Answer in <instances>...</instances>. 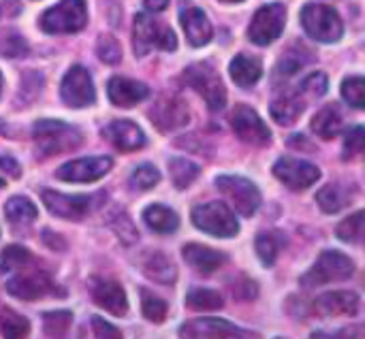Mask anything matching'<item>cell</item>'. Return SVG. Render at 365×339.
<instances>
[{
    "label": "cell",
    "instance_id": "obj_1",
    "mask_svg": "<svg viewBox=\"0 0 365 339\" xmlns=\"http://www.w3.org/2000/svg\"><path fill=\"white\" fill-rule=\"evenodd\" d=\"M34 141H36V152L41 156H53V154H64L81 145L83 137L81 132L66 124V122H56V120H41L34 124Z\"/></svg>",
    "mask_w": 365,
    "mask_h": 339
},
{
    "label": "cell",
    "instance_id": "obj_2",
    "mask_svg": "<svg viewBox=\"0 0 365 339\" xmlns=\"http://www.w3.org/2000/svg\"><path fill=\"white\" fill-rule=\"evenodd\" d=\"M302 26L308 36L319 43H336L344 34V24L338 11L327 4H306L302 9Z\"/></svg>",
    "mask_w": 365,
    "mask_h": 339
},
{
    "label": "cell",
    "instance_id": "obj_3",
    "mask_svg": "<svg viewBox=\"0 0 365 339\" xmlns=\"http://www.w3.org/2000/svg\"><path fill=\"white\" fill-rule=\"evenodd\" d=\"M353 273H355V263L346 254H342L338 250H325V252H321L317 263L310 267V271L302 276V286L317 288V286H323L329 282L349 280Z\"/></svg>",
    "mask_w": 365,
    "mask_h": 339
},
{
    "label": "cell",
    "instance_id": "obj_4",
    "mask_svg": "<svg viewBox=\"0 0 365 339\" xmlns=\"http://www.w3.org/2000/svg\"><path fill=\"white\" fill-rule=\"evenodd\" d=\"M133 45L137 58H143L150 53V49H165L173 51L178 47V36L169 26L158 24L145 13H139L135 17V30H133Z\"/></svg>",
    "mask_w": 365,
    "mask_h": 339
},
{
    "label": "cell",
    "instance_id": "obj_5",
    "mask_svg": "<svg viewBox=\"0 0 365 339\" xmlns=\"http://www.w3.org/2000/svg\"><path fill=\"white\" fill-rule=\"evenodd\" d=\"M88 21L86 0H60L41 17V28L47 34H73Z\"/></svg>",
    "mask_w": 365,
    "mask_h": 339
},
{
    "label": "cell",
    "instance_id": "obj_6",
    "mask_svg": "<svg viewBox=\"0 0 365 339\" xmlns=\"http://www.w3.org/2000/svg\"><path fill=\"white\" fill-rule=\"evenodd\" d=\"M192 218V224L207 233V235H214V237H235L240 233V224L233 216V212L229 209V205L225 203H203V205H197L190 214Z\"/></svg>",
    "mask_w": 365,
    "mask_h": 339
},
{
    "label": "cell",
    "instance_id": "obj_7",
    "mask_svg": "<svg viewBox=\"0 0 365 339\" xmlns=\"http://www.w3.org/2000/svg\"><path fill=\"white\" fill-rule=\"evenodd\" d=\"M184 79H186V83L192 90H197L205 98V103L210 105V109L220 111L227 105L225 83H222V79L218 77V73L207 62H197V64L188 66L184 71Z\"/></svg>",
    "mask_w": 365,
    "mask_h": 339
},
{
    "label": "cell",
    "instance_id": "obj_8",
    "mask_svg": "<svg viewBox=\"0 0 365 339\" xmlns=\"http://www.w3.org/2000/svg\"><path fill=\"white\" fill-rule=\"evenodd\" d=\"M6 293L21 301H36L45 297H64V291L45 271H26L6 280Z\"/></svg>",
    "mask_w": 365,
    "mask_h": 339
},
{
    "label": "cell",
    "instance_id": "obj_9",
    "mask_svg": "<svg viewBox=\"0 0 365 339\" xmlns=\"http://www.w3.org/2000/svg\"><path fill=\"white\" fill-rule=\"evenodd\" d=\"M287 24V9L280 2H269L261 6L248 28V38L255 45H272L276 38H280Z\"/></svg>",
    "mask_w": 365,
    "mask_h": 339
},
{
    "label": "cell",
    "instance_id": "obj_10",
    "mask_svg": "<svg viewBox=\"0 0 365 339\" xmlns=\"http://www.w3.org/2000/svg\"><path fill=\"white\" fill-rule=\"evenodd\" d=\"M216 188L233 203V207L250 218L257 214V209L261 207V192L259 188L246 179V177H240V175H220L216 179Z\"/></svg>",
    "mask_w": 365,
    "mask_h": 339
},
{
    "label": "cell",
    "instance_id": "obj_11",
    "mask_svg": "<svg viewBox=\"0 0 365 339\" xmlns=\"http://www.w3.org/2000/svg\"><path fill=\"white\" fill-rule=\"evenodd\" d=\"M180 339H259L222 318H195L180 327Z\"/></svg>",
    "mask_w": 365,
    "mask_h": 339
},
{
    "label": "cell",
    "instance_id": "obj_12",
    "mask_svg": "<svg viewBox=\"0 0 365 339\" xmlns=\"http://www.w3.org/2000/svg\"><path fill=\"white\" fill-rule=\"evenodd\" d=\"M113 167V160L109 156H92V158H77L66 165H62L56 171V177L71 184H88L101 179L109 169Z\"/></svg>",
    "mask_w": 365,
    "mask_h": 339
},
{
    "label": "cell",
    "instance_id": "obj_13",
    "mask_svg": "<svg viewBox=\"0 0 365 339\" xmlns=\"http://www.w3.org/2000/svg\"><path fill=\"white\" fill-rule=\"evenodd\" d=\"M274 175H276V179H280L291 190H306L321 177V171L312 162L284 156V158L276 160Z\"/></svg>",
    "mask_w": 365,
    "mask_h": 339
},
{
    "label": "cell",
    "instance_id": "obj_14",
    "mask_svg": "<svg viewBox=\"0 0 365 339\" xmlns=\"http://www.w3.org/2000/svg\"><path fill=\"white\" fill-rule=\"evenodd\" d=\"M231 126L235 130V135L250 145H267L272 139L269 128L265 126V122L259 118V113L252 107L246 105H237L231 113Z\"/></svg>",
    "mask_w": 365,
    "mask_h": 339
},
{
    "label": "cell",
    "instance_id": "obj_15",
    "mask_svg": "<svg viewBox=\"0 0 365 339\" xmlns=\"http://www.w3.org/2000/svg\"><path fill=\"white\" fill-rule=\"evenodd\" d=\"M60 96L68 107H88L94 103V83L83 66H73L62 79Z\"/></svg>",
    "mask_w": 365,
    "mask_h": 339
},
{
    "label": "cell",
    "instance_id": "obj_16",
    "mask_svg": "<svg viewBox=\"0 0 365 339\" xmlns=\"http://www.w3.org/2000/svg\"><path fill=\"white\" fill-rule=\"evenodd\" d=\"M41 199H43L45 207L49 209V214H53L58 218H66V220H81L92 207V197H88V194L71 197V194H62V192L47 188L41 192Z\"/></svg>",
    "mask_w": 365,
    "mask_h": 339
},
{
    "label": "cell",
    "instance_id": "obj_17",
    "mask_svg": "<svg viewBox=\"0 0 365 339\" xmlns=\"http://www.w3.org/2000/svg\"><path fill=\"white\" fill-rule=\"evenodd\" d=\"M90 295L94 299V303L103 310H107L113 316H124L128 312V301H126V293L124 288L113 282V280H101L94 278L90 282Z\"/></svg>",
    "mask_w": 365,
    "mask_h": 339
},
{
    "label": "cell",
    "instance_id": "obj_18",
    "mask_svg": "<svg viewBox=\"0 0 365 339\" xmlns=\"http://www.w3.org/2000/svg\"><path fill=\"white\" fill-rule=\"evenodd\" d=\"M150 118H152V122H154V126H156L158 130L169 132V130H175V128L188 124L190 113H188V107H186L184 100L171 96V98L158 100V103L154 105Z\"/></svg>",
    "mask_w": 365,
    "mask_h": 339
},
{
    "label": "cell",
    "instance_id": "obj_19",
    "mask_svg": "<svg viewBox=\"0 0 365 339\" xmlns=\"http://www.w3.org/2000/svg\"><path fill=\"white\" fill-rule=\"evenodd\" d=\"M319 316H355L359 312V295L353 291H334L321 295L312 303Z\"/></svg>",
    "mask_w": 365,
    "mask_h": 339
},
{
    "label": "cell",
    "instance_id": "obj_20",
    "mask_svg": "<svg viewBox=\"0 0 365 339\" xmlns=\"http://www.w3.org/2000/svg\"><path fill=\"white\" fill-rule=\"evenodd\" d=\"M103 137L111 145H115L120 152H135V150L143 147V143H145L143 130L130 120H115V122L107 124L103 128Z\"/></svg>",
    "mask_w": 365,
    "mask_h": 339
},
{
    "label": "cell",
    "instance_id": "obj_21",
    "mask_svg": "<svg viewBox=\"0 0 365 339\" xmlns=\"http://www.w3.org/2000/svg\"><path fill=\"white\" fill-rule=\"evenodd\" d=\"M150 88L141 81L126 79V77H111L107 83V96L115 107H135L137 103L145 100Z\"/></svg>",
    "mask_w": 365,
    "mask_h": 339
},
{
    "label": "cell",
    "instance_id": "obj_22",
    "mask_svg": "<svg viewBox=\"0 0 365 339\" xmlns=\"http://www.w3.org/2000/svg\"><path fill=\"white\" fill-rule=\"evenodd\" d=\"M180 21H182V28L186 32V38L192 47H203L212 41L214 36V28H212V21L207 19V15L197 9V6H188L182 11L180 15Z\"/></svg>",
    "mask_w": 365,
    "mask_h": 339
},
{
    "label": "cell",
    "instance_id": "obj_23",
    "mask_svg": "<svg viewBox=\"0 0 365 339\" xmlns=\"http://www.w3.org/2000/svg\"><path fill=\"white\" fill-rule=\"evenodd\" d=\"M182 256L184 261L201 276H210L214 271H218L225 263H227V256L218 250H212V248H205V246H199V244H188L184 246L182 250Z\"/></svg>",
    "mask_w": 365,
    "mask_h": 339
},
{
    "label": "cell",
    "instance_id": "obj_24",
    "mask_svg": "<svg viewBox=\"0 0 365 339\" xmlns=\"http://www.w3.org/2000/svg\"><path fill=\"white\" fill-rule=\"evenodd\" d=\"M304 109H306L304 98H302L297 92H287V94H280L278 98L272 100L269 113H272V118H274L278 124L291 126L293 122L299 120V115L304 113Z\"/></svg>",
    "mask_w": 365,
    "mask_h": 339
},
{
    "label": "cell",
    "instance_id": "obj_25",
    "mask_svg": "<svg viewBox=\"0 0 365 339\" xmlns=\"http://www.w3.org/2000/svg\"><path fill=\"white\" fill-rule=\"evenodd\" d=\"M141 269H143V273L150 280H154L158 284H173L178 280V267L163 252H150V254H145V259L141 263Z\"/></svg>",
    "mask_w": 365,
    "mask_h": 339
},
{
    "label": "cell",
    "instance_id": "obj_26",
    "mask_svg": "<svg viewBox=\"0 0 365 339\" xmlns=\"http://www.w3.org/2000/svg\"><path fill=\"white\" fill-rule=\"evenodd\" d=\"M229 73H231V79L242 85V88H252L261 77H263V64L252 58V56H235L231 66H229Z\"/></svg>",
    "mask_w": 365,
    "mask_h": 339
},
{
    "label": "cell",
    "instance_id": "obj_27",
    "mask_svg": "<svg viewBox=\"0 0 365 339\" xmlns=\"http://www.w3.org/2000/svg\"><path fill=\"white\" fill-rule=\"evenodd\" d=\"M353 199H355V192H351L349 186H344V184H329L317 192V203L325 214L342 212Z\"/></svg>",
    "mask_w": 365,
    "mask_h": 339
},
{
    "label": "cell",
    "instance_id": "obj_28",
    "mask_svg": "<svg viewBox=\"0 0 365 339\" xmlns=\"http://www.w3.org/2000/svg\"><path fill=\"white\" fill-rule=\"evenodd\" d=\"M342 111L338 105H327L323 107L314 118H312V130L321 139H336L342 132Z\"/></svg>",
    "mask_w": 365,
    "mask_h": 339
},
{
    "label": "cell",
    "instance_id": "obj_29",
    "mask_svg": "<svg viewBox=\"0 0 365 339\" xmlns=\"http://www.w3.org/2000/svg\"><path fill=\"white\" fill-rule=\"evenodd\" d=\"M4 216H6V220L13 226H28V224H32L36 220L38 209H36V205L30 199H26V197H13L4 205Z\"/></svg>",
    "mask_w": 365,
    "mask_h": 339
},
{
    "label": "cell",
    "instance_id": "obj_30",
    "mask_svg": "<svg viewBox=\"0 0 365 339\" xmlns=\"http://www.w3.org/2000/svg\"><path fill=\"white\" fill-rule=\"evenodd\" d=\"M143 220L156 233H173L180 226L178 214L171 207H167V205H150L143 212Z\"/></svg>",
    "mask_w": 365,
    "mask_h": 339
},
{
    "label": "cell",
    "instance_id": "obj_31",
    "mask_svg": "<svg viewBox=\"0 0 365 339\" xmlns=\"http://www.w3.org/2000/svg\"><path fill=\"white\" fill-rule=\"evenodd\" d=\"M30 333V323L11 308L0 310V335L2 339H26Z\"/></svg>",
    "mask_w": 365,
    "mask_h": 339
},
{
    "label": "cell",
    "instance_id": "obj_32",
    "mask_svg": "<svg viewBox=\"0 0 365 339\" xmlns=\"http://www.w3.org/2000/svg\"><path fill=\"white\" fill-rule=\"evenodd\" d=\"M169 171H171V177H173V184L178 190H186L199 177V167L188 158H171Z\"/></svg>",
    "mask_w": 365,
    "mask_h": 339
},
{
    "label": "cell",
    "instance_id": "obj_33",
    "mask_svg": "<svg viewBox=\"0 0 365 339\" xmlns=\"http://www.w3.org/2000/svg\"><path fill=\"white\" fill-rule=\"evenodd\" d=\"M186 306L190 310H199V312H212V310H220L225 306L222 295H218L216 291L210 288H195L186 295Z\"/></svg>",
    "mask_w": 365,
    "mask_h": 339
},
{
    "label": "cell",
    "instance_id": "obj_34",
    "mask_svg": "<svg viewBox=\"0 0 365 339\" xmlns=\"http://www.w3.org/2000/svg\"><path fill=\"white\" fill-rule=\"evenodd\" d=\"M43 325H45V333L51 339H62L71 325H73V314L66 310H58V312H47L43 314Z\"/></svg>",
    "mask_w": 365,
    "mask_h": 339
},
{
    "label": "cell",
    "instance_id": "obj_35",
    "mask_svg": "<svg viewBox=\"0 0 365 339\" xmlns=\"http://www.w3.org/2000/svg\"><path fill=\"white\" fill-rule=\"evenodd\" d=\"M282 237L278 233H261L257 237V254L265 267H272L278 259V252L282 248Z\"/></svg>",
    "mask_w": 365,
    "mask_h": 339
},
{
    "label": "cell",
    "instance_id": "obj_36",
    "mask_svg": "<svg viewBox=\"0 0 365 339\" xmlns=\"http://www.w3.org/2000/svg\"><path fill=\"white\" fill-rule=\"evenodd\" d=\"M32 263H34V256L26 248H21V246H9L2 252L0 267H2V271H19V269L30 267Z\"/></svg>",
    "mask_w": 365,
    "mask_h": 339
},
{
    "label": "cell",
    "instance_id": "obj_37",
    "mask_svg": "<svg viewBox=\"0 0 365 339\" xmlns=\"http://www.w3.org/2000/svg\"><path fill=\"white\" fill-rule=\"evenodd\" d=\"M26 53H28V45L15 30H0V56L2 58H19Z\"/></svg>",
    "mask_w": 365,
    "mask_h": 339
},
{
    "label": "cell",
    "instance_id": "obj_38",
    "mask_svg": "<svg viewBox=\"0 0 365 339\" xmlns=\"http://www.w3.org/2000/svg\"><path fill=\"white\" fill-rule=\"evenodd\" d=\"M364 212H355L353 216H349L344 222H340L338 226V237L342 241H349V244H357L361 241L364 237Z\"/></svg>",
    "mask_w": 365,
    "mask_h": 339
},
{
    "label": "cell",
    "instance_id": "obj_39",
    "mask_svg": "<svg viewBox=\"0 0 365 339\" xmlns=\"http://www.w3.org/2000/svg\"><path fill=\"white\" fill-rule=\"evenodd\" d=\"M167 303L158 297H154L152 293L143 291L141 293V314L150 320V323H163L167 318Z\"/></svg>",
    "mask_w": 365,
    "mask_h": 339
},
{
    "label": "cell",
    "instance_id": "obj_40",
    "mask_svg": "<svg viewBox=\"0 0 365 339\" xmlns=\"http://www.w3.org/2000/svg\"><path fill=\"white\" fill-rule=\"evenodd\" d=\"M342 96L344 100L355 107V109H364L365 107V81L364 77H349L342 81Z\"/></svg>",
    "mask_w": 365,
    "mask_h": 339
},
{
    "label": "cell",
    "instance_id": "obj_41",
    "mask_svg": "<svg viewBox=\"0 0 365 339\" xmlns=\"http://www.w3.org/2000/svg\"><path fill=\"white\" fill-rule=\"evenodd\" d=\"M160 173L154 165H139L130 175V186L137 190H150L158 184Z\"/></svg>",
    "mask_w": 365,
    "mask_h": 339
},
{
    "label": "cell",
    "instance_id": "obj_42",
    "mask_svg": "<svg viewBox=\"0 0 365 339\" xmlns=\"http://www.w3.org/2000/svg\"><path fill=\"white\" fill-rule=\"evenodd\" d=\"M96 51H98L101 60H103V62H107V64H118V62L122 60L120 43H118L113 36H109V34H103V36L98 38Z\"/></svg>",
    "mask_w": 365,
    "mask_h": 339
},
{
    "label": "cell",
    "instance_id": "obj_43",
    "mask_svg": "<svg viewBox=\"0 0 365 339\" xmlns=\"http://www.w3.org/2000/svg\"><path fill=\"white\" fill-rule=\"evenodd\" d=\"M231 291H233L235 299H240V301H252V299H257V295H259V286H257L250 278H246V276H240V278L231 284Z\"/></svg>",
    "mask_w": 365,
    "mask_h": 339
},
{
    "label": "cell",
    "instance_id": "obj_44",
    "mask_svg": "<svg viewBox=\"0 0 365 339\" xmlns=\"http://www.w3.org/2000/svg\"><path fill=\"white\" fill-rule=\"evenodd\" d=\"M327 85H329V81H327L325 73H312L302 81V92H308L310 96L319 98L327 92Z\"/></svg>",
    "mask_w": 365,
    "mask_h": 339
},
{
    "label": "cell",
    "instance_id": "obj_45",
    "mask_svg": "<svg viewBox=\"0 0 365 339\" xmlns=\"http://www.w3.org/2000/svg\"><path fill=\"white\" fill-rule=\"evenodd\" d=\"M111 226H113V231L118 233V237H120L126 246L135 244V239H137V231H135V226H133V222H130V218H128V216L118 214V216L113 218Z\"/></svg>",
    "mask_w": 365,
    "mask_h": 339
},
{
    "label": "cell",
    "instance_id": "obj_46",
    "mask_svg": "<svg viewBox=\"0 0 365 339\" xmlns=\"http://www.w3.org/2000/svg\"><path fill=\"white\" fill-rule=\"evenodd\" d=\"M364 145H365L364 126H355V128H351V130H349V135H346V143H344V156H346V158H353V156L361 154V152H364Z\"/></svg>",
    "mask_w": 365,
    "mask_h": 339
},
{
    "label": "cell",
    "instance_id": "obj_47",
    "mask_svg": "<svg viewBox=\"0 0 365 339\" xmlns=\"http://www.w3.org/2000/svg\"><path fill=\"white\" fill-rule=\"evenodd\" d=\"M90 323H92V331H94L96 339H124L120 329H115L113 325H109L107 320H103L98 316H92Z\"/></svg>",
    "mask_w": 365,
    "mask_h": 339
},
{
    "label": "cell",
    "instance_id": "obj_48",
    "mask_svg": "<svg viewBox=\"0 0 365 339\" xmlns=\"http://www.w3.org/2000/svg\"><path fill=\"white\" fill-rule=\"evenodd\" d=\"M310 339H364V329L359 325L355 327H344L336 333H325V331H317L312 333Z\"/></svg>",
    "mask_w": 365,
    "mask_h": 339
},
{
    "label": "cell",
    "instance_id": "obj_49",
    "mask_svg": "<svg viewBox=\"0 0 365 339\" xmlns=\"http://www.w3.org/2000/svg\"><path fill=\"white\" fill-rule=\"evenodd\" d=\"M304 64H306V62L299 58V53H287V56L278 62L276 73L282 75V77H291V75H295Z\"/></svg>",
    "mask_w": 365,
    "mask_h": 339
},
{
    "label": "cell",
    "instance_id": "obj_50",
    "mask_svg": "<svg viewBox=\"0 0 365 339\" xmlns=\"http://www.w3.org/2000/svg\"><path fill=\"white\" fill-rule=\"evenodd\" d=\"M43 241H45L51 250H66V241H64L60 235L51 233V231H43Z\"/></svg>",
    "mask_w": 365,
    "mask_h": 339
},
{
    "label": "cell",
    "instance_id": "obj_51",
    "mask_svg": "<svg viewBox=\"0 0 365 339\" xmlns=\"http://www.w3.org/2000/svg\"><path fill=\"white\" fill-rule=\"evenodd\" d=\"M0 169L6 171L11 177H19V173H21L19 165H17L15 158H11V156H0Z\"/></svg>",
    "mask_w": 365,
    "mask_h": 339
},
{
    "label": "cell",
    "instance_id": "obj_52",
    "mask_svg": "<svg viewBox=\"0 0 365 339\" xmlns=\"http://www.w3.org/2000/svg\"><path fill=\"white\" fill-rule=\"evenodd\" d=\"M169 0H143V6L150 11V13H158L163 9H167Z\"/></svg>",
    "mask_w": 365,
    "mask_h": 339
},
{
    "label": "cell",
    "instance_id": "obj_53",
    "mask_svg": "<svg viewBox=\"0 0 365 339\" xmlns=\"http://www.w3.org/2000/svg\"><path fill=\"white\" fill-rule=\"evenodd\" d=\"M0 188H4V179L0 177Z\"/></svg>",
    "mask_w": 365,
    "mask_h": 339
},
{
    "label": "cell",
    "instance_id": "obj_54",
    "mask_svg": "<svg viewBox=\"0 0 365 339\" xmlns=\"http://www.w3.org/2000/svg\"><path fill=\"white\" fill-rule=\"evenodd\" d=\"M222 2H242V0H222Z\"/></svg>",
    "mask_w": 365,
    "mask_h": 339
},
{
    "label": "cell",
    "instance_id": "obj_55",
    "mask_svg": "<svg viewBox=\"0 0 365 339\" xmlns=\"http://www.w3.org/2000/svg\"><path fill=\"white\" fill-rule=\"evenodd\" d=\"M0 90H2V75H0Z\"/></svg>",
    "mask_w": 365,
    "mask_h": 339
}]
</instances>
